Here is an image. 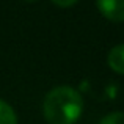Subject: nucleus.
Here are the masks:
<instances>
[{
    "label": "nucleus",
    "mask_w": 124,
    "mask_h": 124,
    "mask_svg": "<svg viewBox=\"0 0 124 124\" xmlns=\"http://www.w3.org/2000/svg\"><path fill=\"white\" fill-rule=\"evenodd\" d=\"M83 112V99L71 86H57L47 93L42 113L49 124H76Z\"/></svg>",
    "instance_id": "1"
},
{
    "label": "nucleus",
    "mask_w": 124,
    "mask_h": 124,
    "mask_svg": "<svg viewBox=\"0 0 124 124\" xmlns=\"http://www.w3.org/2000/svg\"><path fill=\"white\" fill-rule=\"evenodd\" d=\"M54 5L61 6V8H68V6H72L77 3V0H50Z\"/></svg>",
    "instance_id": "6"
},
{
    "label": "nucleus",
    "mask_w": 124,
    "mask_h": 124,
    "mask_svg": "<svg viewBox=\"0 0 124 124\" xmlns=\"http://www.w3.org/2000/svg\"><path fill=\"white\" fill-rule=\"evenodd\" d=\"M99 124H124V112H113L105 115Z\"/></svg>",
    "instance_id": "5"
},
{
    "label": "nucleus",
    "mask_w": 124,
    "mask_h": 124,
    "mask_svg": "<svg viewBox=\"0 0 124 124\" xmlns=\"http://www.w3.org/2000/svg\"><path fill=\"white\" fill-rule=\"evenodd\" d=\"M25 2H28V3H35V2H38V0H25Z\"/></svg>",
    "instance_id": "7"
},
{
    "label": "nucleus",
    "mask_w": 124,
    "mask_h": 124,
    "mask_svg": "<svg viewBox=\"0 0 124 124\" xmlns=\"http://www.w3.org/2000/svg\"><path fill=\"white\" fill-rule=\"evenodd\" d=\"M107 63H108L110 69H113L115 72L124 76V44L115 46V47L108 52Z\"/></svg>",
    "instance_id": "3"
},
{
    "label": "nucleus",
    "mask_w": 124,
    "mask_h": 124,
    "mask_svg": "<svg viewBox=\"0 0 124 124\" xmlns=\"http://www.w3.org/2000/svg\"><path fill=\"white\" fill-rule=\"evenodd\" d=\"M97 9L112 22L124 21V0H96Z\"/></svg>",
    "instance_id": "2"
},
{
    "label": "nucleus",
    "mask_w": 124,
    "mask_h": 124,
    "mask_svg": "<svg viewBox=\"0 0 124 124\" xmlns=\"http://www.w3.org/2000/svg\"><path fill=\"white\" fill-rule=\"evenodd\" d=\"M0 124H17V116L11 105L0 99Z\"/></svg>",
    "instance_id": "4"
}]
</instances>
